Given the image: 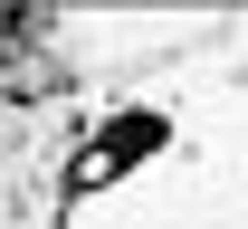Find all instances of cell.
<instances>
[{"label":"cell","mask_w":248,"mask_h":229,"mask_svg":"<svg viewBox=\"0 0 248 229\" xmlns=\"http://www.w3.org/2000/svg\"><path fill=\"white\" fill-rule=\"evenodd\" d=\"M143 153H162V115H143V105H134V115H115V124H105L86 153H77V191H95V182L134 172Z\"/></svg>","instance_id":"7a4b0ae2"},{"label":"cell","mask_w":248,"mask_h":229,"mask_svg":"<svg viewBox=\"0 0 248 229\" xmlns=\"http://www.w3.org/2000/svg\"><path fill=\"white\" fill-rule=\"evenodd\" d=\"M38 29L48 10H0V229H58L77 200V115H58L77 67Z\"/></svg>","instance_id":"6da1fadb"}]
</instances>
